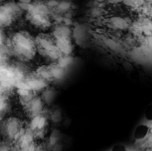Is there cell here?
Masks as SVG:
<instances>
[{
  "mask_svg": "<svg viewBox=\"0 0 152 151\" xmlns=\"http://www.w3.org/2000/svg\"><path fill=\"white\" fill-rule=\"evenodd\" d=\"M21 11L17 4L9 3L0 6V24L7 25L12 23Z\"/></svg>",
  "mask_w": 152,
  "mask_h": 151,
  "instance_id": "cell-4",
  "label": "cell"
},
{
  "mask_svg": "<svg viewBox=\"0 0 152 151\" xmlns=\"http://www.w3.org/2000/svg\"><path fill=\"white\" fill-rule=\"evenodd\" d=\"M39 119H40L39 116H35L33 119V120L31 121V128L32 129H35L36 128H37L38 123H39Z\"/></svg>",
  "mask_w": 152,
  "mask_h": 151,
  "instance_id": "cell-15",
  "label": "cell"
},
{
  "mask_svg": "<svg viewBox=\"0 0 152 151\" xmlns=\"http://www.w3.org/2000/svg\"><path fill=\"white\" fill-rule=\"evenodd\" d=\"M111 151H128L127 148L121 144H117L114 146L112 149Z\"/></svg>",
  "mask_w": 152,
  "mask_h": 151,
  "instance_id": "cell-16",
  "label": "cell"
},
{
  "mask_svg": "<svg viewBox=\"0 0 152 151\" xmlns=\"http://www.w3.org/2000/svg\"><path fill=\"white\" fill-rule=\"evenodd\" d=\"M27 12L28 20L33 25L42 28L50 25L49 9L47 6L41 3L32 4Z\"/></svg>",
  "mask_w": 152,
  "mask_h": 151,
  "instance_id": "cell-3",
  "label": "cell"
},
{
  "mask_svg": "<svg viewBox=\"0 0 152 151\" xmlns=\"http://www.w3.org/2000/svg\"><path fill=\"white\" fill-rule=\"evenodd\" d=\"M48 66L53 79H60L63 76L64 69L58 64H53Z\"/></svg>",
  "mask_w": 152,
  "mask_h": 151,
  "instance_id": "cell-9",
  "label": "cell"
},
{
  "mask_svg": "<svg viewBox=\"0 0 152 151\" xmlns=\"http://www.w3.org/2000/svg\"><path fill=\"white\" fill-rule=\"evenodd\" d=\"M150 133V128L144 124L138 125L135 129L134 137L137 141H141L144 140L148 135Z\"/></svg>",
  "mask_w": 152,
  "mask_h": 151,
  "instance_id": "cell-7",
  "label": "cell"
},
{
  "mask_svg": "<svg viewBox=\"0 0 152 151\" xmlns=\"http://www.w3.org/2000/svg\"><path fill=\"white\" fill-rule=\"evenodd\" d=\"M110 23L113 27L119 29H125L128 27L129 24L124 19L120 17H115L110 20Z\"/></svg>",
  "mask_w": 152,
  "mask_h": 151,
  "instance_id": "cell-10",
  "label": "cell"
},
{
  "mask_svg": "<svg viewBox=\"0 0 152 151\" xmlns=\"http://www.w3.org/2000/svg\"><path fill=\"white\" fill-rule=\"evenodd\" d=\"M2 1V0H0V1Z\"/></svg>",
  "mask_w": 152,
  "mask_h": 151,
  "instance_id": "cell-18",
  "label": "cell"
},
{
  "mask_svg": "<svg viewBox=\"0 0 152 151\" xmlns=\"http://www.w3.org/2000/svg\"><path fill=\"white\" fill-rule=\"evenodd\" d=\"M17 92L21 97H25L30 95L31 93V90H28L24 89H18Z\"/></svg>",
  "mask_w": 152,
  "mask_h": 151,
  "instance_id": "cell-14",
  "label": "cell"
},
{
  "mask_svg": "<svg viewBox=\"0 0 152 151\" xmlns=\"http://www.w3.org/2000/svg\"><path fill=\"white\" fill-rule=\"evenodd\" d=\"M123 3L129 7H138L143 3V0H123Z\"/></svg>",
  "mask_w": 152,
  "mask_h": 151,
  "instance_id": "cell-11",
  "label": "cell"
},
{
  "mask_svg": "<svg viewBox=\"0 0 152 151\" xmlns=\"http://www.w3.org/2000/svg\"><path fill=\"white\" fill-rule=\"evenodd\" d=\"M71 7V4L67 1H62L58 3V6L56 8H57L58 10L61 12H66L68 10V9Z\"/></svg>",
  "mask_w": 152,
  "mask_h": 151,
  "instance_id": "cell-12",
  "label": "cell"
},
{
  "mask_svg": "<svg viewBox=\"0 0 152 151\" xmlns=\"http://www.w3.org/2000/svg\"><path fill=\"white\" fill-rule=\"evenodd\" d=\"M24 82L31 90L43 89L47 86V81L38 76L36 73L28 77Z\"/></svg>",
  "mask_w": 152,
  "mask_h": 151,
  "instance_id": "cell-6",
  "label": "cell"
},
{
  "mask_svg": "<svg viewBox=\"0 0 152 151\" xmlns=\"http://www.w3.org/2000/svg\"><path fill=\"white\" fill-rule=\"evenodd\" d=\"M56 45L62 55H69L72 50L70 37L65 36H54Z\"/></svg>",
  "mask_w": 152,
  "mask_h": 151,
  "instance_id": "cell-5",
  "label": "cell"
},
{
  "mask_svg": "<svg viewBox=\"0 0 152 151\" xmlns=\"http://www.w3.org/2000/svg\"><path fill=\"white\" fill-rule=\"evenodd\" d=\"M36 50L46 58L51 60H59L62 55L56 46L53 36L41 33L35 38Z\"/></svg>",
  "mask_w": 152,
  "mask_h": 151,
  "instance_id": "cell-2",
  "label": "cell"
},
{
  "mask_svg": "<svg viewBox=\"0 0 152 151\" xmlns=\"http://www.w3.org/2000/svg\"><path fill=\"white\" fill-rule=\"evenodd\" d=\"M10 45L15 54L24 60L31 59L37 51L35 39L24 31L16 33L11 39Z\"/></svg>",
  "mask_w": 152,
  "mask_h": 151,
  "instance_id": "cell-1",
  "label": "cell"
},
{
  "mask_svg": "<svg viewBox=\"0 0 152 151\" xmlns=\"http://www.w3.org/2000/svg\"><path fill=\"white\" fill-rule=\"evenodd\" d=\"M145 118L148 121H152V104L149 105L145 111Z\"/></svg>",
  "mask_w": 152,
  "mask_h": 151,
  "instance_id": "cell-13",
  "label": "cell"
},
{
  "mask_svg": "<svg viewBox=\"0 0 152 151\" xmlns=\"http://www.w3.org/2000/svg\"><path fill=\"white\" fill-rule=\"evenodd\" d=\"M36 73L47 81L53 80L48 66H42L38 68Z\"/></svg>",
  "mask_w": 152,
  "mask_h": 151,
  "instance_id": "cell-8",
  "label": "cell"
},
{
  "mask_svg": "<svg viewBox=\"0 0 152 151\" xmlns=\"http://www.w3.org/2000/svg\"><path fill=\"white\" fill-rule=\"evenodd\" d=\"M45 122H46L45 118H43V117H40L39 123H38V125H37V128L39 129H41L42 128L44 127Z\"/></svg>",
  "mask_w": 152,
  "mask_h": 151,
  "instance_id": "cell-17",
  "label": "cell"
}]
</instances>
